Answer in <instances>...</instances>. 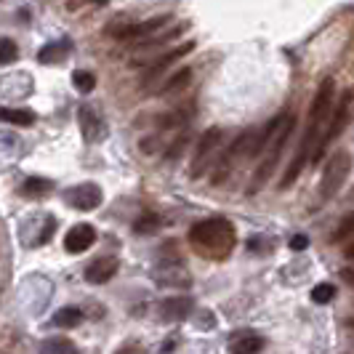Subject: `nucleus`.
I'll return each mask as SVG.
<instances>
[{"mask_svg":"<svg viewBox=\"0 0 354 354\" xmlns=\"http://www.w3.org/2000/svg\"><path fill=\"white\" fill-rule=\"evenodd\" d=\"M19 56V48L14 40L8 37H0V64H14Z\"/></svg>","mask_w":354,"mask_h":354,"instance_id":"20","label":"nucleus"},{"mask_svg":"<svg viewBox=\"0 0 354 354\" xmlns=\"http://www.w3.org/2000/svg\"><path fill=\"white\" fill-rule=\"evenodd\" d=\"M349 234H354V213H352V216H346V218L338 224L336 234H333V243H341V240H346Z\"/></svg>","mask_w":354,"mask_h":354,"instance_id":"24","label":"nucleus"},{"mask_svg":"<svg viewBox=\"0 0 354 354\" xmlns=\"http://www.w3.org/2000/svg\"><path fill=\"white\" fill-rule=\"evenodd\" d=\"M77 120H80V131H83V139L86 142H102L106 136V123L102 120V115L96 109H91L88 104L80 106Z\"/></svg>","mask_w":354,"mask_h":354,"instance_id":"9","label":"nucleus"},{"mask_svg":"<svg viewBox=\"0 0 354 354\" xmlns=\"http://www.w3.org/2000/svg\"><path fill=\"white\" fill-rule=\"evenodd\" d=\"M40 354H77V346L72 344L70 338H48L40 346Z\"/></svg>","mask_w":354,"mask_h":354,"instance_id":"18","label":"nucleus"},{"mask_svg":"<svg viewBox=\"0 0 354 354\" xmlns=\"http://www.w3.org/2000/svg\"><path fill=\"white\" fill-rule=\"evenodd\" d=\"M290 245H293V248H296V250H304V248H306V245H309V240H306L304 234H296V237L290 240Z\"/></svg>","mask_w":354,"mask_h":354,"instance_id":"26","label":"nucleus"},{"mask_svg":"<svg viewBox=\"0 0 354 354\" xmlns=\"http://www.w3.org/2000/svg\"><path fill=\"white\" fill-rule=\"evenodd\" d=\"M333 296H336V288L330 283H319V285H315V290H312V299L317 304H330Z\"/></svg>","mask_w":354,"mask_h":354,"instance_id":"23","label":"nucleus"},{"mask_svg":"<svg viewBox=\"0 0 354 354\" xmlns=\"http://www.w3.org/2000/svg\"><path fill=\"white\" fill-rule=\"evenodd\" d=\"M333 91H336V83L330 80V77H325L322 83H319L317 93H315V102L309 106V118H306V133H304L301 144H299V152H296V158L290 162V168L285 171L283 181H280V187L288 189L299 174H301L304 168H306V162H312V165H317L319 160H322V136H325V128H328V120H330V115H333Z\"/></svg>","mask_w":354,"mask_h":354,"instance_id":"1","label":"nucleus"},{"mask_svg":"<svg viewBox=\"0 0 354 354\" xmlns=\"http://www.w3.org/2000/svg\"><path fill=\"white\" fill-rule=\"evenodd\" d=\"M72 51V43L70 40H56V43H48L46 48H40L37 59L43 64H62L67 59V53Z\"/></svg>","mask_w":354,"mask_h":354,"instance_id":"15","label":"nucleus"},{"mask_svg":"<svg viewBox=\"0 0 354 354\" xmlns=\"http://www.w3.org/2000/svg\"><path fill=\"white\" fill-rule=\"evenodd\" d=\"M346 328H349V330H354V317L346 319Z\"/></svg>","mask_w":354,"mask_h":354,"instance_id":"29","label":"nucleus"},{"mask_svg":"<svg viewBox=\"0 0 354 354\" xmlns=\"http://www.w3.org/2000/svg\"><path fill=\"white\" fill-rule=\"evenodd\" d=\"M80 322H83V312L77 306H64L53 315V325H59V328H77Z\"/></svg>","mask_w":354,"mask_h":354,"instance_id":"17","label":"nucleus"},{"mask_svg":"<svg viewBox=\"0 0 354 354\" xmlns=\"http://www.w3.org/2000/svg\"><path fill=\"white\" fill-rule=\"evenodd\" d=\"M189 80H192V70H189V67H184V70H178L176 75H171V77H168V83L158 88V93H174V91L187 88V83H189Z\"/></svg>","mask_w":354,"mask_h":354,"instance_id":"19","label":"nucleus"},{"mask_svg":"<svg viewBox=\"0 0 354 354\" xmlns=\"http://www.w3.org/2000/svg\"><path fill=\"white\" fill-rule=\"evenodd\" d=\"M352 93L346 91L341 99L336 102V106H333V115H330V120H328V128H325V136H322V155H325V149H328V144L336 142L338 136L344 133V128H346V123H349V112H352Z\"/></svg>","mask_w":354,"mask_h":354,"instance_id":"6","label":"nucleus"},{"mask_svg":"<svg viewBox=\"0 0 354 354\" xmlns=\"http://www.w3.org/2000/svg\"><path fill=\"white\" fill-rule=\"evenodd\" d=\"M346 259H354V237H352V243L346 245Z\"/></svg>","mask_w":354,"mask_h":354,"instance_id":"28","label":"nucleus"},{"mask_svg":"<svg viewBox=\"0 0 354 354\" xmlns=\"http://www.w3.org/2000/svg\"><path fill=\"white\" fill-rule=\"evenodd\" d=\"M261 349H264V338L256 333H240L230 344V354H261Z\"/></svg>","mask_w":354,"mask_h":354,"instance_id":"14","label":"nucleus"},{"mask_svg":"<svg viewBox=\"0 0 354 354\" xmlns=\"http://www.w3.org/2000/svg\"><path fill=\"white\" fill-rule=\"evenodd\" d=\"M72 80H75V88L80 91V93H91V91L96 88V77H93L91 72H86V70H77Z\"/></svg>","mask_w":354,"mask_h":354,"instance_id":"21","label":"nucleus"},{"mask_svg":"<svg viewBox=\"0 0 354 354\" xmlns=\"http://www.w3.org/2000/svg\"><path fill=\"white\" fill-rule=\"evenodd\" d=\"M168 21H171V17L144 19L139 24H131V27H125V30H118V37H120V40H152L155 32L162 30Z\"/></svg>","mask_w":354,"mask_h":354,"instance_id":"8","label":"nucleus"},{"mask_svg":"<svg viewBox=\"0 0 354 354\" xmlns=\"http://www.w3.org/2000/svg\"><path fill=\"white\" fill-rule=\"evenodd\" d=\"M115 272H118V259L104 256V259H96V261L86 269V280H88L91 285H104L115 277Z\"/></svg>","mask_w":354,"mask_h":354,"instance_id":"13","label":"nucleus"},{"mask_svg":"<svg viewBox=\"0 0 354 354\" xmlns=\"http://www.w3.org/2000/svg\"><path fill=\"white\" fill-rule=\"evenodd\" d=\"M349 171H352V158L346 152H338L330 158L325 174H322V181H319V200L322 203H328L338 195V189L344 187V181L349 176Z\"/></svg>","mask_w":354,"mask_h":354,"instance_id":"4","label":"nucleus"},{"mask_svg":"<svg viewBox=\"0 0 354 354\" xmlns=\"http://www.w3.org/2000/svg\"><path fill=\"white\" fill-rule=\"evenodd\" d=\"M192 309H195V304H192L189 296H171V299H165L160 304V317L165 322H178V319L189 317Z\"/></svg>","mask_w":354,"mask_h":354,"instance_id":"12","label":"nucleus"},{"mask_svg":"<svg viewBox=\"0 0 354 354\" xmlns=\"http://www.w3.org/2000/svg\"><path fill=\"white\" fill-rule=\"evenodd\" d=\"M51 189V181H46V178H27L24 181V195H46Z\"/></svg>","mask_w":354,"mask_h":354,"instance_id":"22","label":"nucleus"},{"mask_svg":"<svg viewBox=\"0 0 354 354\" xmlns=\"http://www.w3.org/2000/svg\"><path fill=\"white\" fill-rule=\"evenodd\" d=\"M341 277H344L349 285H354V266H352V269H344V272H341Z\"/></svg>","mask_w":354,"mask_h":354,"instance_id":"27","label":"nucleus"},{"mask_svg":"<svg viewBox=\"0 0 354 354\" xmlns=\"http://www.w3.org/2000/svg\"><path fill=\"white\" fill-rule=\"evenodd\" d=\"M96 243V230L91 224H75L67 237H64V248L67 253H86Z\"/></svg>","mask_w":354,"mask_h":354,"instance_id":"11","label":"nucleus"},{"mask_svg":"<svg viewBox=\"0 0 354 354\" xmlns=\"http://www.w3.org/2000/svg\"><path fill=\"white\" fill-rule=\"evenodd\" d=\"M158 227H160L158 216H144V218H139V221L133 224V230L139 232V234H149V232H155Z\"/></svg>","mask_w":354,"mask_h":354,"instance_id":"25","label":"nucleus"},{"mask_svg":"<svg viewBox=\"0 0 354 354\" xmlns=\"http://www.w3.org/2000/svg\"><path fill=\"white\" fill-rule=\"evenodd\" d=\"M224 139V131L218 128V125H213L208 128L205 133H203V139L197 142V152L195 158H192V178H200L205 171H208V165H211V158L216 155V149H218V144Z\"/></svg>","mask_w":354,"mask_h":354,"instance_id":"5","label":"nucleus"},{"mask_svg":"<svg viewBox=\"0 0 354 354\" xmlns=\"http://www.w3.org/2000/svg\"><path fill=\"white\" fill-rule=\"evenodd\" d=\"M234 240H237L234 227L227 218H205V221H197L195 227L189 230V243L203 256H211V259L230 256L232 248H234Z\"/></svg>","mask_w":354,"mask_h":354,"instance_id":"2","label":"nucleus"},{"mask_svg":"<svg viewBox=\"0 0 354 354\" xmlns=\"http://www.w3.org/2000/svg\"><path fill=\"white\" fill-rule=\"evenodd\" d=\"M293 125H296L293 112H283V123H280V128H277V133L272 136V142L266 144L264 158H261L259 168H256V174H253V181H250V189H248L250 195H253V192H259L266 181H269V176L274 174L277 162H280V158H283V147L288 144L290 133H293Z\"/></svg>","mask_w":354,"mask_h":354,"instance_id":"3","label":"nucleus"},{"mask_svg":"<svg viewBox=\"0 0 354 354\" xmlns=\"http://www.w3.org/2000/svg\"><path fill=\"white\" fill-rule=\"evenodd\" d=\"M64 200L75 211H93V208H99L104 203V192L96 184H77L64 195Z\"/></svg>","mask_w":354,"mask_h":354,"instance_id":"7","label":"nucleus"},{"mask_svg":"<svg viewBox=\"0 0 354 354\" xmlns=\"http://www.w3.org/2000/svg\"><path fill=\"white\" fill-rule=\"evenodd\" d=\"M0 120L11 125H32L35 123V112L30 109H8V106H0Z\"/></svg>","mask_w":354,"mask_h":354,"instance_id":"16","label":"nucleus"},{"mask_svg":"<svg viewBox=\"0 0 354 354\" xmlns=\"http://www.w3.org/2000/svg\"><path fill=\"white\" fill-rule=\"evenodd\" d=\"M192 48H195V43H184V46H178V48H174V51L162 53L160 59H155V62L149 64V70H147V75L142 77V83H144V86H149L152 80H158L160 75L168 70V67H171L174 62H178L181 56H187V53L192 51Z\"/></svg>","mask_w":354,"mask_h":354,"instance_id":"10","label":"nucleus"}]
</instances>
